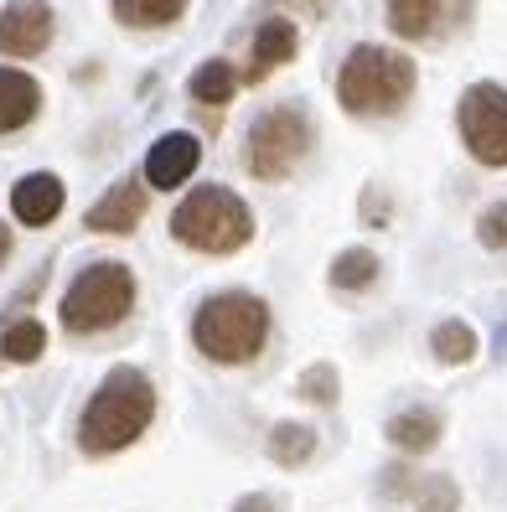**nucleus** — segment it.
<instances>
[{
    "label": "nucleus",
    "mask_w": 507,
    "mask_h": 512,
    "mask_svg": "<svg viewBox=\"0 0 507 512\" xmlns=\"http://www.w3.org/2000/svg\"><path fill=\"white\" fill-rule=\"evenodd\" d=\"M156 383L145 368H130L119 363L99 378V388L88 394L83 414H78V450L88 461H104V456H119L130 450L145 430L156 425Z\"/></svg>",
    "instance_id": "obj_1"
},
{
    "label": "nucleus",
    "mask_w": 507,
    "mask_h": 512,
    "mask_svg": "<svg viewBox=\"0 0 507 512\" xmlns=\"http://www.w3.org/2000/svg\"><path fill=\"white\" fill-rule=\"evenodd\" d=\"M337 109L357 125H378V119H399L414 104L420 68L404 47L389 42H357L337 63Z\"/></svg>",
    "instance_id": "obj_2"
},
{
    "label": "nucleus",
    "mask_w": 507,
    "mask_h": 512,
    "mask_svg": "<svg viewBox=\"0 0 507 512\" xmlns=\"http://www.w3.org/2000/svg\"><path fill=\"white\" fill-rule=\"evenodd\" d=\"M270 337H275L270 300L244 290V285L202 295L197 311H192V347L213 368H249V363H259L264 347H270Z\"/></svg>",
    "instance_id": "obj_3"
},
{
    "label": "nucleus",
    "mask_w": 507,
    "mask_h": 512,
    "mask_svg": "<svg viewBox=\"0 0 507 512\" xmlns=\"http://www.w3.org/2000/svg\"><path fill=\"white\" fill-rule=\"evenodd\" d=\"M259 218L244 202V192H233L223 182H197L182 192V202L171 207V238L187 254L202 259H233L254 244Z\"/></svg>",
    "instance_id": "obj_4"
},
{
    "label": "nucleus",
    "mask_w": 507,
    "mask_h": 512,
    "mask_svg": "<svg viewBox=\"0 0 507 512\" xmlns=\"http://www.w3.org/2000/svg\"><path fill=\"white\" fill-rule=\"evenodd\" d=\"M140 306V275L125 259H88L68 280L57 300V326L68 337H104V331L125 326Z\"/></svg>",
    "instance_id": "obj_5"
},
{
    "label": "nucleus",
    "mask_w": 507,
    "mask_h": 512,
    "mask_svg": "<svg viewBox=\"0 0 507 512\" xmlns=\"http://www.w3.org/2000/svg\"><path fill=\"white\" fill-rule=\"evenodd\" d=\"M311 150H316V114L295 99H280L264 114H254V125L244 130V171L264 187H280L311 161Z\"/></svg>",
    "instance_id": "obj_6"
},
{
    "label": "nucleus",
    "mask_w": 507,
    "mask_h": 512,
    "mask_svg": "<svg viewBox=\"0 0 507 512\" xmlns=\"http://www.w3.org/2000/svg\"><path fill=\"white\" fill-rule=\"evenodd\" d=\"M456 135L461 150L482 171H507V88L482 78L456 99Z\"/></svg>",
    "instance_id": "obj_7"
},
{
    "label": "nucleus",
    "mask_w": 507,
    "mask_h": 512,
    "mask_svg": "<svg viewBox=\"0 0 507 512\" xmlns=\"http://www.w3.org/2000/svg\"><path fill=\"white\" fill-rule=\"evenodd\" d=\"M476 21V0H383L389 37L409 47H445Z\"/></svg>",
    "instance_id": "obj_8"
},
{
    "label": "nucleus",
    "mask_w": 507,
    "mask_h": 512,
    "mask_svg": "<svg viewBox=\"0 0 507 512\" xmlns=\"http://www.w3.org/2000/svg\"><path fill=\"white\" fill-rule=\"evenodd\" d=\"M57 42V6L52 0H6L0 6V57L32 68Z\"/></svg>",
    "instance_id": "obj_9"
},
{
    "label": "nucleus",
    "mask_w": 507,
    "mask_h": 512,
    "mask_svg": "<svg viewBox=\"0 0 507 512\" xmlns=\"http://www.w3.org/2000/svg\"><path fill=\"white\" fill-rule=\"evenodd\" d=\"M145 213H151V187H145V176H114V182L99 192V202L83 213V233L130 238V233H140Z\"/></svg>",
    "instance_id": "obj_10"
},
{
    "label": "nucleus",
    "mask_w": 507,
    "mask_h": 512,
    "mask_svg": "<svg viewBox=\"0 0 507 512\" xmlns=\"http://www.w3.org/2000/svg\"><path fill=\"white\" fill-rule=\"evenodd\" d=\"M295 57H301V26H295V16H290V11L264 16V21L254 26V37H249L244 63H238V73H244V88H264L280 68H290Z\"/></svg>",
    "instance_id": "obj_11"
},
{
    "label": "nucleus",
    "mask_w": 507,
    "mask_h": 512,
    "mask_svg": "<svg viewBox=\"0 0 507 512\" xmlns=\"http://www.w3.org/2000/svg\"><path fill=\"white\" fill-rule=\"evenodd\" d=\"M197 166H202V140L192 130H166V135L151 140V150H145L140 176L151 192H182V187H192Z\"/></svg>",
    "instance_id": "obj_12"
},
{
    "label": "nucleus",
    "mask_w": 507,
    "mask_h": 512,
    "mask_svg": "<svg viewBox=\"0 0 507 512\" xmlns=\"http://www.w3.org/2000/svg\"><path fill=\"white\" fill-rule=\"evenodd\" d=\"M6 207H11V223L16 228L47 233L57 218H63V207H68V182L57 171H26V176H16Z\"/></svg>",
    "instance_id": "obj_13"
},
{
    "label": "nucleus",
    "mask_w": 507,
    "mask_h": 512,
    "mask_svg": "<svg viewBox=\"0 0 507 512\" xmlns=\"http://www.w3.org/2000/svg\"><path fill=\"white\" fill-rule=\"evenodd\" d=\"M47 109V88L32 68H21V63H6L0 57V140H16L26 135L42 119Z\"/></svg>",
    "instance_id": "obj_14"
},
{
    "label": "nucleus",
    "mask_w": 507,
    "mask_h": 512,
    "mask_svg": "<svg viewBox=\"0 0 507 512\" xmlns=\"http://www.w3.org/2000/svg\"><path fill=\"white\" fill-rule=\"evenodd\" d=\"M238 94H244V73H238L233 57H202L187 78V99L202 109V114H223Z\"/></svg>",
    "instance_id": "obj_15"
},
{
    "label": "nucleus",
    "mask_w": 507,
    "mask_h": 512,
    "mask_svg": "<svg viewBox=\"0 0 507 512\" xmlns=\"http://www.w3.org/2000/svg\"><path fill=\"white\" fill-rule=\"evenodd\" d=\"M440 435H445V419L430 404H409L383 425V440H389L399 456H430V450L440 445Z\"/></svg>",
    "instance_id": "obj_16"
},
{
    "label": "nucleus",
    "mask_w": 507,
    "mask_h": 512,
    "mask_svg": "<svg viewBox=\"0 0 507 512\" xmlns=\"http://www.w3.org/2000/svg\"><path fill=\"white\" fill-rule=\"evenodd\" d=\"M192 11V0H109L119 32H171Z\"/></svg>",
    "instance_id": "obj_17"
},
{
    "label": "nucleus",
    "mask_w": 507,
    "mask_h": 512,
    "mask_svg": "<svg viewBox=\"0 0 507 512\" xmlns=\"http://www.w3.org/2000/svg\"><path fill=\"white\" fill-rule=\"evenodd\" d=\"M378 280H383V259L368 244H347V249H337L332 264H326V285L342 290V295H368Z\"/></svg>",
    "instance_id": "obj_18"
},
{
    "label": "nucleus",
    "mask_w": 507,
    "mask_h": 512,
    "mask_svg": "<svg viewBox=\"0 0 507 512\" xmlns=\"http://www.w3.org/2000/svg\"><path fill=\"white\" fill-rule=\"evenodd\" d=\"M430 352L440 368H466L476 363V352H482V337H476V326L466 316H445L430 326Z\"/></svg>",
    "instance_id": "obj_19"
},
{
    "label": "nucleus",
    "mask_w": 507,
    "mask_h": 512,
    "mask_svg": "<svg viewBox=\"0 0 507 512\" xmlns=\"http://www.w3.org/2000/svg\"><path fill=\"white\" fill-rule=\"evenodd\" d=\"M42 352H47V321L11 316L6 326H0V363L32 368V363H42Z\"/></svg>",
    "instance_id": "obj_20"
},
{
    "label": "nucleus",
    "mask_w": 507,
    "mask_h": 512,
    "mask_svg": "<svg viewBox=\"0 0 507 512\" xmlns=\"http://www.w3.org/2000/svg\"><path fill=\"white\" fill-rule=\"evenodd\" d=\"M264 450H270L275 466L295 471V466H306L316 456V430L301 425V419H280V425L270 430V445H264Z\"/></svg>",
    "instance_id": "obj_21"
},
{
    "label": "nucleus",
    "mask_w": 507,
    "mask_h": 512,
    "mask_svg": "<svg viewBox=\"0 0 507 512\" xmlns=\"http://www.w3.org/2000/svg\"><path fill=\"white\" fill-rule=\"evenodd\" d=\"M295 399L311 404V409H337V399H342L337 368H332V363H311L301 378H295Z\"/></svg>",
    "instance_id": "obj_22"
},
{
    "label": "nucleus",
    "mask_w": 507,
    "mask_h": 512,
    "mask_svg": "<svg viewBox=\"0 0 507 512\" xmlns=\"http://www.w3.org/2000/svg\"><path fill=\"white\" fill-rule=\"evenodd\" d=\"M414 512H461V487L451 476H420L414 481Z\"/></svg>",
    "instance_id": "obj_23"
},
{
    "label": "nucleus",
    "mask_w": 507,
    "mask_h": 512,
    "mask_svg": "<svg viewBox=\"0 0 507 512\" xmlns=\"http://www.w3.org/2000/svg\"><path fill=\"white\" fill-rule=\"evenodd\" d=\"M476 244L487 254H507V202H487L476 213Z\"/></svg>",
    "instance_id": "obj_24"
},
{
    "label": "nucleus",
    "mask_w": 507,
    "mask_h": 512,
    "mask_svg": "<svg viewBox=\"0 0 507 512\" xmlns=\"http://www.w3.org/2000/svg\"><path fill=\"white\" fill-rule=\"evenodd\" d=\"M414 481H420V476H414L409 466H389V471H383V497H414Z\"/></svg>",
    "instance_id": "obj_25"
},
{
    "label": "nucleus",
    "mask_w": 507,
    "mask_h": 512,
    "mask_svg": "<svg viewBox=\"0 0 507 512\" xmlns=\"http://www.w3.org/2000/svg\"><path fill=\"white\" fill-rule=\"evenodd\" d=\"M233 512H280V502H275L270 492H249V497L233 502Z\"/></svg>",
    "instance_id": "obj_26"
},
{
    "label": "nucleus",
    "mask_w": 507,
    "mask_h": 512,
    "mask_svg": "<svg viewBox=\"0 0 507 512\" xmlns=\"http://www.w3.org/2000/svg\"><path fill=\"white\" fill-rule=\"evenodd\" d=\"M16 259V223L0 218V275H6V264Z\"/></svg>",
    "instance_id": "obj_27"
},
{
    "label": "nucleus",
    "mask_w": 507,
    "mask_h": 512,
    "mask_svg": "<svg viewBox=\"0 0 507 512\" xmlns=\"http://www.w3.org/2000/svg\"><path fill=\"white\" fill-rule=\"evenodd\" d=\"M280 6H285L290 16H321L326 6H332V0H280Z\"/></svg>",
    "instance_id": "obj_28"
}]
</instances>
